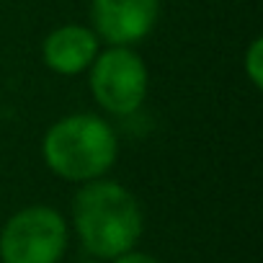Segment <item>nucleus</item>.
<instances>
[{
    "label": "nucleus",
    "mask_w": 263,
    "mask_h": 263,
    "mask_svg": "<svg viewBox=\"0 0 263 263\" xmlns=\"http://www.w3.org/2000/svg\"><path fill=\"white\" fill-rule=\"evenodd\" d=\"M242 70H245L250 85L255 90H260L263 88V39L260 36H255L248 44V49L242 54Z\"/></svg>",
    "instance_id": "nucleus-7"
},
{
    "label": "nucleus",
    "mask_w": 263,
    "mask_h": 263,
    "mask_svg": "<svg viewBox=\"0 0 263 263\" xmlns=\"http://www.w3.org/2000/svg\"><path fill=\"white\" fill-rule=\"evenodd\" d=\"M160 0H90V29L108 47H135L153 34Z\"/></svg>",
    "instance_id": "nucleus-5"
},
{
    "label": "nucleus",
    "mask_w": 263,
    "mask_h": 263,
    "mask_svg": "<svg viewBox=\"0 0 263 263\" xmlns=\"http://www.w3.org/2000/svg\"><path fill=\"white\" fill-rule=\"evenodd\" d=\"M67 222L47 206L31 204L8 217L0 230V260L3 263H60L67 250Z\"/></svg>",
    "instance_id": "nucleus-3"
},
{
    "label": "nucleus",
    "mask_w": 263,
    "mask_h": 263,
    "mask_svg": "<svg viewBox=\"0 0 263 263\" xmlns=\"http://www.w3.org/2000/svg\"><path fill=\"white\" fill-rule=\"evenodd\" d=\"M111 263H160V260L150 253H142V250H126L119 258H114Z\"/></svg>",
    "instance_id": "nucleus-8"
},
{
    "label": "nucleus",
    "mask_w": 263,
    "mask_h": 263,
    "mask_svg": "<svg viewBox=\"0 0 263 263\" xmlns=\"http://www.w3.org/2000/svg\"><path fill=\"white\" fill-rule=\"evenodd\" d=\"M42 158L57 178L88 183L103 178L114 168L119 158V140L106 119L85 111L67 114L44 132Z\"/></svg>",
    "instance_id": "nucleus-2"
},
{
    "label": "nucleus",
    "mask_w": 263,
    "mask_h": 263,
    "mask_svg": "<svg viewBox=\"0 0 263 263\" xmlns=\"http://www.w3.org/2000/svg\"><path fill=\"white\" fill-rule=\"evenodd\" d=\"M88 70L90 96L103 111L114 116H132L140 111L147 98L150 72L135 47H108L98 52Z\"/></svg>",
    "instance_id": "nucleus-4"
},
{
    "label": "nucleus",
    "mask_w": 263,
    "mask_h": 263,
    "mask_svg": "<svg viewBox=\"0 0 263 263\" xmlns=\"http://www.w3.org/2000/svg\"><path fill=\"white\" fill-rule=\"evenodd\" d=\"M101 52V39L90 26L65 24L47 34L42 44L44 65L57 75H80L85 72Z\"/></svg>",
    "instance_id": "nucleus-6"
},
{
    "label": "nucleus",
    "mask_w": 263,
    "mask_h": 263,
    "mask_svg": "<svg viewBox=\"0 0 263 263\" xmlns=\"http://www.w3.org/2000/svg\"><path fill=\"white\" fill-rule=\"evenodd\" d=\"M83 263H101V260H96V258H93V260H83Z\"/></svg>",
    "instance_id": "nucleus-9"
},
{
    "label": "nucleus",
    "mask_w": 263,
    "mask_h": 263,
    "mask_svg": "<svg viewBox=\"0 0 263 263\" xmlns=\"http://www.w3.org/2000/svg\"><path fill=\"white\" fill-rule=\"evenodd\" d=\"M72 227L96 260H114L135 250L145 230V217L137 196L126 186L96 178L83 183L72 199Z\"/></svg>",
    "instance_id": "nucleus-1"
}]
</instances>
